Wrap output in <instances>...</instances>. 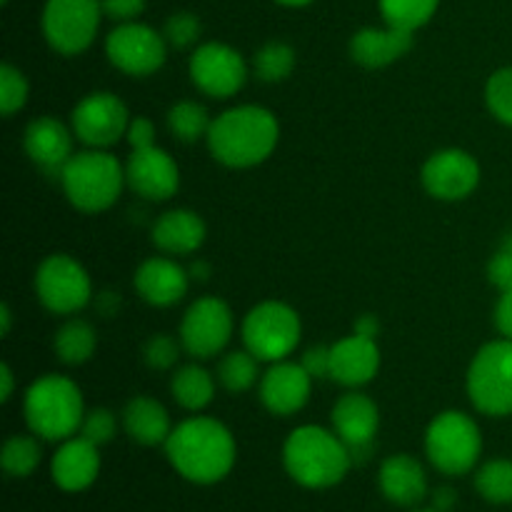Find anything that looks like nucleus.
I'll return each mask as SVG.
<instances>
[{"mask_svg": "<svg viewBox=\"0 0 512 512\" xmlns=\"http://www.w3.org/2000/svg\"><path fill=\"white\" fill-rule=\"evenodd\" d=\"M115 430H118V420L108 408H95L85 413L83 425H80V435L98 448L115 438Z\"/></svg>", "mask_w": 512, "mask_h": 512, "instance_id": "e433bc0d", "label": "nucleus"}, {"mask_svg": "<svg viewBox=\"0 0 512 512\" xmlns=\"http://www.w3.org/2000/svg\"><path fill=\"white\" fill-rule=\"evenodd\" d=\"M190 273V278H195V280H205L210 275V268L205 263H193V268L188 270Z\"/></svg>", "mask_w": 512, "mask_h": 512, "instance_id": "09e8293b", "label": "nucleus"}, {"mask_svg": "<svg viewBox=\"0 0 512 512\" xmlns=\"http://www.w3.org/2000/svg\"><path fill=\"white\" fill-rule=\"evenodd\" d=\"M190 78L210 98H233L248 80V65L230 45L205 43L190 58Z\"/></svg>", "mask_w": 512, "mask_h": 512, "instance_id": "4468645a", "label": "nucleus"}, {"mask_svg": "<svg viewBox=\"0 0 512 512\" xmlns=\"http://www.w3.org/2000/svg\"><path fill=\"white\" fill-rule=\"evenodd\" d=\"M3 3H8V0H3Z\"/></svg>", "mask_w": 512, "mask_h": 512, "instance_id": "864d4df0", "label": "nucleus"}, {"mask_svg": "<svg viewBox=\"0 0 512 512\" xmlns=\"http://www.w3.org/2000/svg\"><path fill=\"white\" fill-rule=\"evenodd\" d=\"M205 223L193 210H168L153 225L155 248L168 255H190L203 245Z\"/></svg>", "mask_w": 512, "mask_h": 512, "instance_id": "393cba45", "label": "nucleus"}, {"mask_svg": "<svg viewBox=\"0 0 512 512\" xmlns=\"http://www.w3.org/2000/svg\"><path fill=\"white\" fill-rule=\"evenodd\" d=\"M100 5L108 18L120 20V23H130L145 10V0H100Z\"/></svg>", "mask_w": 512, "mask_h": 512, "instance_id": "79ce46f5", "label": "nucleus"}, {"mask_svg": "<svg viewBox=\"0 0 512 512\" xmlns=\"http://www.w3.org/2000/svg\"><path fill=\"white\" fill-rule=\"evenodd\" d=\"M25 153L33 160L38 168H43L45 173H63V168L68 165V160L73 158V135L70 130L60 123L58 118H43L33 120V123L25 128Z\"/></svg>", "mask_w": 512, "mask_h": 512, "instance_id": "4be33fe9", "label": "nucleus"}, {"mask_svg": "<svg viewBox=\"0 0 512 512\" xmlns=\"http://www.w3.org/2000/svg\"><path fill=\"white\" fill-rule=\"evenodd\" d=\"M278 138L280 125L268 108L238 105L210 123L208 148L228 168H253L273 155Z\"/></svg>", "mask_w": 512, "mask_h": 512, "instance_id": "f03ea898", "label": "nucleus"}, {"mask_svg": "<svg viewBox=\"0 0 512 512\" xmlns=\"http://www.w3.org/2000/svg\"><path fill=\"white\" fill-rule=\"evenodd\" d=\"M495 325L503 333V338L512 340V288L503 290L498 305H495Z\"/></svg>", "mask_w": 512, "mask_h": 512, "instance_id": "c03bdc74", "label": "nucleus"}, {"mask_svg": "<svg viewBox=\"0 0 512 512\" xmlns=\"http://www.w3.org/2000/svg\"><path fill=\"white\" fill-rule=\"evenodd\" d=\"M310 390H313V378L308 370L288 360L273 363L260 378V400L270 413L280 418H290L303 410L310 400Z\"/></svg>", "mask_w": 512, "mask_h": 512, "instance_id": "a211bd4d", "label": "nucleus"}, {"mask_svg": "<svg viewBox=\"0 0 512 512\" xmlns=\"http://www.w3.org/2000/svg\"><path fill=\"white\" fill-rule=\"evenodd\" d=\"M415 512H438V510H415Z\"/></svg>", "mask_w": 512, "mask_h": 512, "instance_id": "603ef678", "label": "nucleus"}, {"mask_svg": "<svg viewBox=\"0 0 512 512\" xmlns=\"http://www.w3.org/2000/svg\"><path fill=\"white\" fill-rule=\"evenodd\" d=\"M180 345L175 338L170 335H153V338L145 343L143 348V358L145 363L150 365L153 370H168L178 363V355H180Z\"/></svg>", "mask_w": 512, "mask_h": 512, "instance_id": "58836bf2", "label": "nucleus"}, {"mask_svg": "<svg viewBox=\"0 0 512 512\" xmlns=\"http://www.w3.org/2000/svg\"><path fill=\"white\" fill-rule=\"evenodd\" d=\"M255 75L265 83H280L295 70V50L288 43H265L253 58Z\"/></svg>", "mask_w": 512, "mask_h": 512, "instance_id": "72a5a7b5", "label": "nucleus"}, {"mask_svg": "<svg viewBox=\"0 0 512 512\" xmlns=\"http://www.w3.org/2000/svg\"><path fill=\"white\" fill-rule=\"evenodd\" d=\"M105 53L118 70L133 78H145L163 68L168 58V40L150 25L130 20L110 30L105 38Z\"/></svg>", "mask_w": 512, "mask_h": 512, "instance_id": "9b49d317", "label": "nucleus"}, {"mask_svg": "<svg viewBox=\"0 0 512 512\" xmlns=\"http://www.w3.org/2000/svg\"><path fill=\"white\" fill-rule=\"evenodd\" d=\"M25 423L40 440H68L80 433L85 418L83 393L65 375H43L25 393Z\"/></svg>", "mask_w": 512, "mask_h": 512, "instance_id": "20e7f679", "label": "nucleus"}, {"mask_svg": "<svg viewBox=\"0 0 512 512\" xmlns=\"http://www.w3.org/2000/svg\"><path fill=\"white\" fill-rule=\"evenodd\" d=\"M170 390H173V398L180 408L200 413L215 398V378L200 365H183V368L175 370Z\"/></svg>", "mask_w": 512, "mask_h": 512, "instance_id": "bb28decb", "label": "nucleus"}, {"mask_svg": "<svg viewBox=\"0 0 512 512\" xmlns=\"http://www.w3.org/2000/svg\"><path fill=\"white\" fill-rule=\"evenodd\" d=\"M125 183L145 200H168L180 188L178 163L158 145L133 150L125 163Z\"/></svg>", "mask_w": 512, "mask_h": 512, "instance_id": "f3484780", "label": "nucleus"}, {"mask_svg": "<svg viewBox=\"0 0 512 512\" xmlns=\"http://www.w3.org/2000/svg\"><path fill=\"white\" fill-rule=\"evenodd\" d=\"M475 490L480 498L493 505L512 503V463L510 460H490L475 475Z\"/></svg>", "mask_w": 512, "mask_h": 512, "instance_id": "473e14b6", "label": "nucleus"}, {"mask_svg": "<svg viewBox=\"0 0 512 512\" xmlns=\"http://www.w3.org/2000/svg\"><path fill=\"white\" fill-rule=\"evenodd\" d=\"M283 465L290 478L310 490L338 485L348 475L353 458L343 440L318 425H303L283 445Z\"/></svg>", "mask_w": 512, "mask_h": 512, "instance_id": "7ed1b4c3", "label": "nucleus"}, {"mask_svg": "<svg viewBox=\"0 0 512 512\" xmlns=\"http://www.w3.org/2000/svg\"><path fill=\"white\" fill-rule=\"evenodd\" d=\"M190 273L170 258H148L135 270V290L145 303L170 308L188 293Z\"/></svg>", "mask_w": 512, "mask_h": 512, "instance_id": "412c9836", "label": "nucleus"}, {"mask_svg": "<svg viewBox=\"0 0 512 512\" xmlns=\"http://www.w3.org/2000/svg\"><path fill=\"white\" fill-rule=\"evenodd\" d=\"M100 473V455L98 445L85 440L83 435L78 438L63 440L53 455L50 463V475L53 483L65 493H83L95 483Z\"/></svg>", "mask_w": 512, "mask_h": 512, "instance_id": "aec40b11", "label": "nucleus"}, {"mask_svg": "<svg viewBox=\"0 0 512 512\" xmlns=\"http://www.w3.org/2000/svg\"><path fill=\"white\" fill-rule=\"evenodd\" d=\"M425 453L443 475H465L478 465L483 435L478 423L460 410H445L425 433Z\"/></svg>", "mask_w": 512, "mask_h": 512, "instance_id": "423d86ee", "label": "nucleus"}, {"mask_svg": "<svg viewBox=\"0 0 512 512\" xmlns=\"http://www.w3.org/2000/svg\"><path fill=\"white\" fill-rule=\"evenodd\" d=\"M440 0H380V13L385 23L415 33L423 28L438 10Z\"/></svg>", "mask_w": 512, "mask_h": 512, "instance_id": "2f4dec72", "label": "nucleus"}, {"mask_svg": "<svg viewBox=\"0 0 512 512\" xmlns=\"http://www.w3.org/2000/svg\"><path fill=\"white\" fill-rule=\"evenodd\" d=\"M65 198L83 213H103L118 200L125 185V168L105 150L75 153L60 173Z\"/></svg>", "mask_w": 512, "mask_h": 512, "instance_id": "39448f33", "label": "nucleus"}, {"mask_svg": "<svg viewBox=\"0 0 512 512\" xmlns=\"http://www.w3.org/2000/svg\"><path fill=\"white\" fill-rule=\"evenodd\" d=\"M258 363L250 350H233L218 363V383L228 393H245L258 383Z\"/></svg>", "mask_w": 512, "mask_h": 512, "instance_id": "c756f323", "label": "nucleus"}, {"mask_svg": "<svg viewBox=\"0 0 512 512\" xmlns=\"http://www.w3.org/2000/svg\"><path fill=\"white\" fill-rule=\"evenodd\" d=\"M485 100L488 108L500 123L512 128V65L510 68H500L490 75L488 85H485Z\"/></svg>", "mask_w": 512, "mask_h": 512, "instance_id": "f704fd0d", "label": "nucleus"}, {"mask_svg": "<svg viewBox=\"0 0 512 512\" xmlns=\"http://www.w3.org/2000/svg\"><path fill=\"white\" fill-rule=\"evenodd\" d=\"M280 5H288V8H303V5L313 3V0H275Z\"/></svg>", "mask_w": 512, "mask_h": 512, "instance_id": "3c124183", "label": "nucleus"}, {"mask_svg": "<svg viewBox=\"0 0 512 512\" xmlns=\"http://www.w3.org/2000/svg\"><path fill=\"white\" fill-rule=\"evenodd\" d=\"M380 370V348L375 338L348 335L330 345V380L345 388H360L370 383Z\"/></svg>", "mask_w": 512, "mask_h": 512, "instance_id": "6ab92c4d", "label": "nucleus"}, {"mask_svg": "<svg viewBox=\"0 0 512 512\" xmlns=\"http://www.w3.org/2000/svg\"><path fill=\"white\" fill-rule=\"evenodd\" d=\"M380 493L398 508H415L428 495V475H425L420 460L413 455H390L383 465H380L378 475Z\"/></svg>", "mask_w": 512, "mask_h": 512, "instance_id": "5701e85b", "label": "nucleus"}, {"mask_svg": "<svg viewBox=\"0 0 512 512\" xmlns=\"http://www.w3.org/2000/svg\"><path fill=\"white\" fill-rule=\"evenodd\" d=\"M468 395L490 418L512 415V340L500 338L475 353L468 370Z\"/></svg>", "mask_w": 512, "mask_h": 512, "instance_id": "0eeeda50", "label": "nucleus"}, {"mask_svg": "<svg viewBox=\"0 0 512 512\" xmlns=\"http://www.w3.org/2000/svg\"><path fill=\"white\" fill-rule=\"evenodd\" d=\"M95 345H98V338H95L93 325L80 318L68 320L55 333V355L65 365L88 363L95 353Z\"/></svg>", "mask_w": 512, "mask_h": 512, "instance_id": "cd10ccee", "label": "nucleus"}, {"mask_svg": "<svg viewBox=\"0 0 512 512\" xmlns=\"http://www.w3.org/2000/svg\"><path fill=\"white\" fill-rule=\"evenodd\" d=\"M455 500H458V495H455L453 488H448V485H443V488H438L433 493V510L438 512H450L455 508Z\"/></svg>", "mask_w": 512, "mask_h": 512, "instance_id": "a18cd8bd", "label": "nucleus"}, {"mask_svg": "<svg viewBox=\"0 0 512 512\" xmlns=\"http://www.w3.org/2000/svg\"><path fill=\"white\" fill-rule=\"evenodd\" d=\"M0 323H3V335L10 333V308L8 305H3L0 308Z\"/></svg>", "mask_w": 512, "mask_h": 512, "instance_id": "8fccbe9b", "label": "nucleus"}, {"mask_svg": "<svg viewBox=\"0 0 512 512\" xmlns=\"http://www.w3.org/2000/svg\"><path fill=\"white\" fill-rule=\"evenodd\" d=\"M305 370L310 373V378H330V348L325 345H315V348L305 350L303 360H300Z\"/></svg>", "mask_w": 512, "mask_h": 512, "instance_id": "37998d69", "label": "nucleus"}, {"mask_svg": "<svg viewBox=\"0 0 512 512\" xmlns=\"http://www.w3.org/2000/svg\"><path fill=\"white\" fill-rule=\"evenodd\" d=\"M128 125V108L118 95L108 90L85 95L73 108V135L88 148H110L128 133Z\"/></svg>", "mask_w": 512, "mask_h": 512, "instance_id": "f8f14e48", "label": "nucleus"}, {"mask_svg": "<svg viewBox=\"0 0 512 512\" xmlns=\"http://www.w3.org/2000/svg\"><path fill=\"white\" fill-rule=\"evenodd\" d=\"M28 103V80L15 65H0V110L5 118L18 113Z\"/></svg>", "mask_w": 512, "mask_h": 512, "instance_id": "c9c22d12", "label": "nucleus"}, {"mask_svg": "<svg viewBox=\"0 0 512 512\" xmlns=\"http://www.w3.org/2000/svg\"><path fill=\"white\" fill-rule=\"evenodd\" d=\"M488 278L500 293L512 288V233L505 235L503 245H500V250L493 255V260H490Z\"/></svg>", "mask_w": 512, "mask_h": 512, "instance_id": "ea45409f", "label": "nucleus"}, {"mask_svg": "<svg viewBox=\"0 0 512 512\" xmlns=\"http://www.w3.org/2000/svg\"><path fill=\"white\" fill-rule=\"evenodd\" d=\"M165 455L180 478L195 485L220 483L235 465L233 433L220 420L188 418L165 440Z\"/></svg>", "mask_w": 512, "mask_h": 512, "instance_id": "f257e3e1", "label": "nucleus"}, {"mask_svg": "<svg viewBox=\"0 0 512 512\" xmlns=\"http://www.w3.org/2000/svg\"><path fill=\"white\" fill-rule=\"evenodd\" d=\"M200 20L195 18L193 13H175L170 15L168 23H165V40H168V45H173V48L183 50V48H190L193 43H198L200 38Z\"/></svg>", "mask_w": 512, "mask_h": 512, "instance_id": "4c0bfd02", "label": "nucleus"}, {"mask_svg": "<svg viewBox=\"0 0 512 512\" xmlns=\"http://www.w3.org/2000/svg\"><path fill=\"white\" fill-rule=\"evenodd\" d=\"M413 48V33L403 28H363L350 40V55L363 68H385Z\"/></svg>", "mask_w": 512, "mask_h": 512, "instance_id": "b1692460", "label": "nucleus"}, {"mask_svg": "<svg viewBox=\"0 0 512 512\" xmlns=\"http://www.w3.org/2000/svg\"><path fill=\"white\" fill-rule=\"evenodd\" d=\"M333 433L348 445L350 458L355 463H365L373 450L375 433L380 428V410L368 395L348 393L333 405Z\"/></svg>", "mask_w": 512, "mask_h": 512, "instance_id": "2eb2a0df", "label": "nucleus"}, {"mask_svg": "<svg viewBox=\"0 0 512 512\" xmlns=\"http://www.w3.org/2000/svg\"><path fill=\"white\" fill-rule=\"evenodd\" d=\"M0 385H3V388H0V400H3V403H8V400L13 398V388H15L13 370H10L8 365H3V368H0Z\"/></svg>", "mask_w": 512, "mask_h": 512, "instance_id": "de8ad7c7", "label": "nucleus"}, {"mask_svg": "<svg viewBox=\"0 0 512 512\" xmlns=\"http://www.w3.org/2000/svg\"><path fill=\"white\" fill-rule=\"evenodd\" d=\"M233 335V313L220 298H200L185 310L180 323V343L193 358H213L223 353Z\"/></svg>", "mask_w": 512, "mask_h": 512, "instance_id": "ddd939ff", "label": "nucleus"}, {"mask_svg": "<svg viewBox=\"0 0 512 512\" xmlns=\"http://www.w3.org/2000/svg\"><path fill=\"white\" fill-rule=\"evenodd\" d=\"M210 123L213 120L208 118V110L195 100H180L168 113V128L180 143H195L200 138H208Z\"/></svg>", "mask_w": 512, "mask_h": 512, "instance_id": "c85d7f7f", "label": "nucleus"}, {"mask_svg": "<svg viewBox=\"0 0 512 512\" xmlns=\"http://www.w3.org/2000/svg\"><path fill=\"white\" fill-rule=\"evenodd\" d=\"M353 333L358 335H365V338H375V335L380 333V323L375 315H360L358 320H355V330Z\"/></svg>", "mask_w": 512, "mask_h": 512, "instance_id": "49530a36", "label": "nucleus"}, {"mask_svg": "<svg viewBox=\"0 0 512 512\" xmlns=\"http://www.w3.org/2000/svg\"><path fill=\"white\" fill-rule=\"evenodd\" d=\"M480 165L458 148L438 150L423 165V185L438 200H463L478 188Z\"/></svg>", "mask_w": 512, "mask_h": 512, "instance_id": "dca6fc26", "label": "nucleus"}, {"mask_svg": "<svg viewBox=\"0 0 512 512\" xmlns=\"http://www.w3.org/2000/svg\"><path fill=\"white\" fill-rule=\"evenodd\" d=\"M125 138H128L130 148H133V150L153 148V145H155V125H153V120L133 118V120H130L128 133H125Z\"/></svg>", "mask_w": 512, "mask_h": 512, "instance_id": "a19ab883", "label": "nucleus"}, {"mask_svg": "<svg viewBox=\"0 0 512 512\" xmlns=\"http://www.w3.org/2000/svg\"><path fill=\"white\" fill-rule=\"evenodd\" d=\"M298 313L280 300H265L255 305L243 320L245 350L255 355L260 363H280L288 358L300 343Z\"/></svg>", "mask_w": 512, "mask_h": 512, "instance_id": "6e6552de", "label": "nucleus"}, {"mask_svg": "<svg viewBox=\"0 0 512 512\" xmlns=\"http://www.w3.org/2000/svg\"><path fill=\"white\" fill-rule=\"evenodd\" d=\"M35 295L50 313L73 315L88 305L93 285L78 260L55 253L48 255L35 273Z\"/></svg>", "mask_w": 512, "mask_h": 512, "instance_id": "9d476101", "label": "nucleus"}, {"mask_svg": "<svg viewBox=\"0 0 512 512\" xmlns=\"http://www.w3.org/2000/svg\"><path fill=\"white\" fill-rule=\"evenodd\" d=\"M123 428L135 443L145 448L165 445L173 428H170V415L163 405L148 395H138L130 400L123 410Z\"/></svg>", "mask_w": 512, "mask_h": 512, "instance_id": "a878e982", "label": "nucleus"}, {"mask_svg": "<svg viewBox=\"0 0 512 512\" xmlns=\"http://www.w3.org/2000/svg\"><path fill=\"white\" fill-rule=\"evenodd\" d=\"M43 458V448L38 443V435H15L3 445L0 463L10 478H28L35 473Z\"/></svg>", "mask_w": 512, "mask_h": 512, "instance_id": "7c9ffc66", "label": "nucleus"}, {"mask_svg": "<svg viewBox=\"0 0 512 512\" xmlns=\"http://www.w3.org/2000/svg\"><path fill=\"white\" fill-rule=\"evenodd\" d=\"M100 0H48L43 8V35L60 55H80L93 45L100 28Z\"/></svg>", "mask_w": 512, "mask_h": 512, "instance_id": "1a4fd4ad", "label": "nucleus"}]
</instances>
